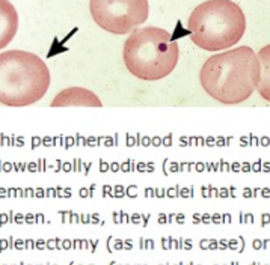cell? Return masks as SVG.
Listing matches in <instances>:
<instances>
[{
    "label": "cell",
    "instance_id": "6da1fadb",
    "mask_svg": "<svg viewBox=\"0 0 270 265\" xmlns=\"http://www.w3.org/2000/svg\"><path fill=\"white\" fill-rule=\"evenodd\" d=\"M199 81L211 98L222 104L243 103L260 83V60L251 47L219 53L205 60Z\"/></svg>",
    "mask_w": 270,
    "mask_h": 265
},
{
    "label": "cell",
    "instance_id": "7a4b0ae2",
    "mask_svg": "<svg viewBox=\"0 0 270 265\" xmlns=\"http://www.w3.org/2000/svg\"><path fill=\"white\" fill-rule=\"evenodd\" d=\"M50 71L39 56L23 50L0 53V104L26 107L44 97Z\"/></svg>",
    "mask_w": 270,
    "mask_h": 265
},
{
    "label": "cell",
    "instance_id": "5b68a950",
    "mask_svg": "<svg viewBox=\"0 0 270 265\" xmlns=\"http://www.w3.org/2000/svg\"><path fill=\"white\" fill-rule=\"evenodd\" d=\"M89 11L98 27L125 35L144 24L150 15L148 0H89Z\"/></svg>",
    "mask_w": 270,
    "mask_h": 265
},
{
    "label": "cell",
    "instance_id": "ba28073f",
    "mask_svg": "<svg viewBox=\"0 0 270 265\" xmlns=\"http://www.w3.org/2000/svg\"><path fill=\"white\" fill-rule=\"evenodd\" d=\"M260 60V83L257 91L261 97L270 103V44L258 51Z\"/></svg>",
    "mask_w": 270,
    "mask_h": 265
},
{
    "label": "cell",
    "instance_id": "277c9868",
    "mask_svg": "<svg viewBox=\"0 0 270 265\" xmlns=\"http://www.w3.org/2000/svg\"><path fill=\"white\" fill-rule=\"evenodd\" d=\"M187 30L193 44L207 51L231 48L246 32V17L231 0H207L190 14Z\"/></svg>",
    "mask_w": 270,
    "mask_h": 265
},
{
    "label": "cell",
    "instance_id": "8992f818",
    "mask_svg": "<svg viewBox=\"0 0 270 265\" xmlns=\"http://www.w3.org/2000/svg\"><path fill=\"white\" fill-rule=\"evenodd\" d=\"M101 99L84 87L63 89L51 101V107H101Z\"/></svg>",
    "mask_w": 270,
    "mask_h": 265
},
{
    "label": "cell",
    "instance_id": "52a82bcc",
    "mask_svg": "<svg viewBox=\"0 0 270 265\" xmlns=\"http://www.w3.org/2000/svg\"><path fill=\"white\" fill-rule=\"evenodd\" d=\"M18 30V14L9 0H0V50L5 48Z\"/></svg>",
    "mask_w": 270,
    "mask_h": 265
},
{
    "label": "cell",
    "instance_id": "3957f363",
    "mask_svg": "<svg viewBox=\"0 0 270 265\" xmlns=\"http://www.w3.org/2000/svg\"><path fill=\"white\" fill-rule=\"evenodd\" d=\"M130 74L140 80H160L175 70L180 48L169 32L154 26L137 27L127 38L122 50Z\"/></svg>",
    "mask_w": 270,
    "mask_h": 265
}]
</instances>
